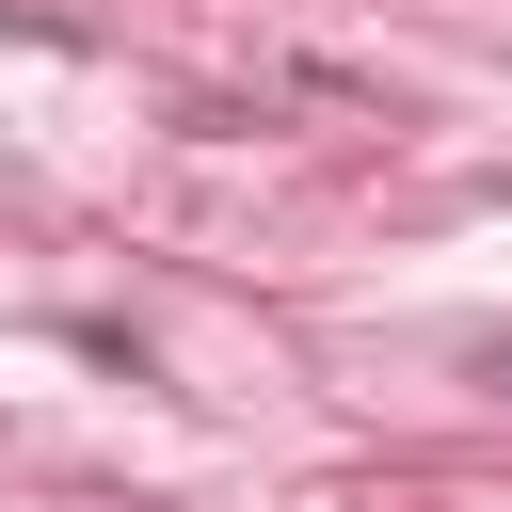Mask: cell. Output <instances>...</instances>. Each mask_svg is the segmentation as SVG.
Masks as SVG:
<instances>
[{
	"instance_id": "1",
	"label": "cell",
	"mask_w": 512,
	"mask_h": 512,
	"mask_svg": "<svg viewBox=\"0 0 512 512\" xmlns=\"http://www.w3.org/2000/svg\"><path fill=\"white\" fill-rule=\"evenodd\" d=\"M464 368H480V384H496V400H512V320H496V336H480V352H464Z\"/></svg>"
}]
</instances>
